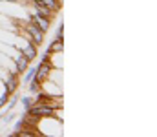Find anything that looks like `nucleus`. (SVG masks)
Listing matches in <instances>:
<instances>
[{"label":"nucleus","mask_w":157,"mask_h":137,"mask_svg":"<svg viewBox=\"0 0 157 137\" xmlns=\"http://www.w3.org/2000/svg\"><path fill=\"white\" fill-rule=\"evenodd\" d=\"M31 117H37V119H59V108L51 106V104H46V102H33L29 110H26Z\"/></svg>","instance_id":"f257e3e1"},{"label":"nucleus","mask_w":157,"mask_h":137,"mask_svg":"<svg viewBox=\"0 0 157 137\" xmlns=\"http://www.w3.org/2000/svg\"><path fill=\"white\" fill-rule=\"evenodd\" d=\"M53 71V68H51V64L49 62H42L40 60L39 64H37V73H35V77L33 79H37L40 84H44L48 79H49V73Z\"/></svg>","instance_id":"f03ea898"},{"label":"nucleus","mask_w":157,"mask_h":137,"mask_svg":"<svg viewBox=\"0 0 157 137\" xmlns=\"http://www.w3.org/2000/svg\"><path fill=\"white\" fill-rule=\"evenodd\" d=\"M29 22H33L35 26H39L40 29L44 31V33H48V29H49V18H46V17H40V15H37V13H33L31 11V15H29V18H28Z\"/></svg>","instance_id":"7ed1b4c3"},{"label":"nucleus","mask_w":157,"mask_h":137,"mask_svg":"<svg viewBox=\"0 0 157 137\" xmlns=\"http://www.w3.org/2000/svg\"><path fill=\"white\" fill-rule=\"evenodd\" d=\"M18 51H20V53H24V55H26V59H28L29 62H31L33 59H37V57H39V51H37V46L33 44L31 40H26V44L22 46V48H20Z\"/></svg>","instance_id":"20e7f679"},{"label":"nucleus","mask_w":157,"mask_h":137,"mask_svg":"<svg viewBox=\"0 0 157 137\" xmlns=\"http://www.w3.org/2000/svg\"><path fill=\"white\" fill-rule=\"evenodd\" d=\"M13 66H15V70H17L18 73H24V71L29 68V60L26 59V55H24V53H20V51H18V55L13 59Z\"/></svg>","instance_id":"39448f33"},{"label":"nucleus","mask_w":157,"mask_h":137,"mask_svg":"<svg viewBox=\"0 0 157 137\" xmlns=\"http://www.w3.org/2000/svg\"><path fill=\"white\" fill-rule=\"evenodd\" d=\"M31 4H33V7H35V11H33V13H37V15H40V17H46V18H49V20L53 18V15H55V13H53L49 7H46V6H44V4H40V2H31Z\"/></svg>","instance_id":"423d86ee"},{"label":"nucleus","mask_w":157,"mask_h":137,"mask_svg":"<svg viewBox=\"0 0 157 137\" xmlns=\"http://www.w3.org/2000/svg\"><path fill=\"white\" fill-rule=\"evenodd\" d=\"M62 49H64V40H60V39H53V42L48 46V53H49V55H53V53H62Z\"/></svg>","instance_id":"0eeeda50"},{"label":"nucleus","mask_w":157,"mask_h":137,"mask_svg":"<svg viewBox=\"0 0 157 137\" xmlns=\"http://www.w3.org/2000/svg\"><path fill=\"white\" fill-rule=\"evenodd\" d=\"M28 86H29V91H31V93H39V91L42 90V84H40L37 79H31V81L28 82Z\"/></svg>","instance_id":"6e6552de"},{"label":"nucleus","mask_w":157,"mask_h":137,"mask_svg":"<svg viewBox=\"0 0 157 137\" xmlns=\"http://www.w3.org/2000/svg\"><path fill=\"white\" fill-rule=\"evenodd\" d=\"M26 75H24V84H28L33 77H35V73H37V66H33V68H28L26 71H24Z\"/></svg>","instance_id":"1a4fd4ad"},{"label":"nucleus","mask_w":157,"mask_h":137,"mask_svg":"<svg viewBox=\"0 0 157 137\" xmlns=\"http://www.w3.org/2000/svg\"><path fill=\"white\" fill-rule=\"evenodd\" d=\"M20 102H22V108H24V112H26V110H29V108H31V104L35 102V99H33L31 95H26V97H22V101H20Z\"/></svg>","instance_id":"9d476101"},{"label":"nucleus","mask_w":157,"mask_h":137,"mask_svg":"<svg viewBox=\"0 0 157 137\" xmlns=\"http://www.w3.org/2000/svg\"><path fill=\"white\" fill-rule=\"evenodd\" d=\"M55 39H60V40H64V24L60 22V26L57 28V31H55Z\"/></svg>","instance_id":"9b49d317"},{"label":"nucleus","mask_w":157,"mask_h":137,"mask_svg":"<svg viewBox=\"0 0 157 137\" xmlns=\"http://www.w3.org/2000/svg\"><path fill=\"white\" fill-rule=\"evenodd\" d=\"M11 95H13V99H11V101H7V102H9V104H7V112H11V110L17 106V101H18V97H17L15 93H11Z\"/></svg>","instance_id":"f8f14e48"},{"label":"nucleus","mask_w":157,"mask_h":137,"mask_svg":"<svg viewBox=\"0 0 157 137\" xmlns=\"http://www.w3.org/2000/svg\"><path fill=\"white\" fill-rule=\"evenodd\" d=\"M7 101H9V95L6 91H2V95H0V108H4L7 104Z\"/></svg>","instance_id":"ddd939ff"}]
</instances>
